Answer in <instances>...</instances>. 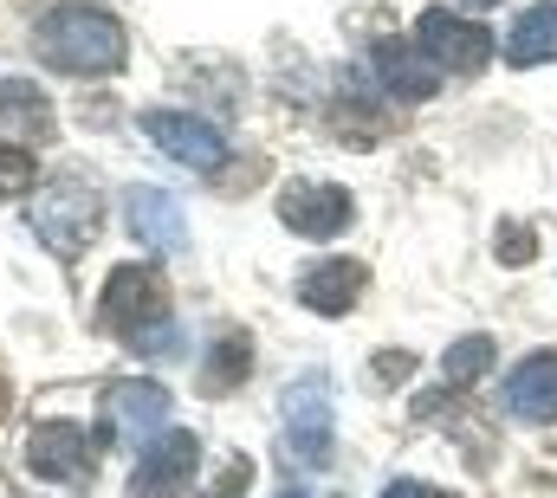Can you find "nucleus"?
I'll return each instance as SVG.
<instances>
[{"instance_id":"f257e3e1","label":"nucleus","mask_w":557,"mask_h":498,"mask_svg":"<svg viewBox=\"0 0 557 498\" xmlns=\"http://www.w3.org/2000/svg\"><path fill=\"white\" fill-rule=\"evenodd\" d=\"M33 52L72 78H111L131 59V33L117 13L85 7V0H59L33 20Z\"/></svg>"},{"instance_id":"f03ea898","label":"nucleus","mask_w":557,"mask_h":498,"mask_svg":"<svg viewBox=\"0 0 557 498\" xmlns=\"http://www.w3.org/2000/svg\"><path fill=\"white\" fill-rule=\"evenodd\" d=\"M104 324H111L124 344L149 350V357L182 344V331H175V318H169V285H162L156 265H117V272H111V285H104Z\"/></svg>"},{"instance_id":"7ed1b4c3","label":"nucleus","mask_w":557,"mask_h":498,"mask_svg":"<svg viewBox=\"0 0 557 498\" xmlns=\"http://www.w3.org/2000/svg\"><path fill=\"white\" fill-rule=\"evenodd\" d=\"M26 221H33V234L59 252V259H78V252L98 240V227H104V201H98V188L85 175H52L33 195Z\"/></svg>"},{"instance_id":"20e7f679","label":"nucleus","mask_w":557,"mask_h":498,"mask_svg":"<svg viewBox=\"0 0 557 498\" xmlns=\"http://www.w3.org/2000/svg\"><path fill=\"white\" fill-rule=\"evenodd\" d=\"M278 421H285V447H292L298 466H331V440H337V421H331V375H298V382H285Z\"/></svg>"},{"instance_id":"39448f33","label":"nucleus","mask_w":557,"mask_h":498,"mask_svg":"<svg viewBox=\"0 0 557 498\" xmlns=\"http://www.w3.org/2000/svg\"><path fill=\"white\" fill-rule=\"evenodd\" d=\"M26 466H33V480L85 486V480L98 473V447H91V434L72 427V421H39V427L26 434Z\"/></svg>"},{"instance_id":"423d86ee","label":"nucleus","mask_w":557,"mask_h":498,"mask_svg":"<svg viewBox=\"0 0 557 498\" xmlns=\"http://www.w3.org/2000/svg\"><path fill=\"white\" fill-rule=\"evenodd\" d=\"M201 466V440L188 427H162L149 447H137V466H131V498H175Z\"/></svg>"},{"instance_id":"0eeeda50","label":"nucleus","mask_w":557,"mask_h":498,"mask_svg":"<svg viewBox=\"0 0 557 498\" xmlns=\"http://www.w3.org/2000/svg\"><path fill=\"white\" fill-rule=\"evenodd\" d=\"M416 46L434 59V72H480L493 59V39L480 20H460L447 7H428L416 20Z\"/></svg>"},{"instance_id":"6e6552de","label":"nucleus","mask_w":557,"mask_h":498,"mask_svg":"<svg viewBox=\"0 0 557 498\" xmlns=\"http://www.w3.org/2000/svg\"><path fill=\"white\" fill-rule=\"evenodd\" d=\"M278 221L298 240H337L357 221V208H350V188H337V182H292L278 195Z\"/></svg>"},{"instance_id":"1a4fd4ad","label":"nucleus","mask_w":557,"mask_h":498,"mask_svg":"<svg viewBox=\"0 0 557 498\" xmlns=\"http://www.w3.org/2000/svg\"><path fill=\"white\" fill-rule=\"evenodd\" d=\"M104 421H111V440H124V447H149L162 427H169V388L162 382H111V395H104Z\"/></svg>"},{"instance_id":"9d476101","label":"nucleus","mask_w":557,"mask_h":498,"mask_svg":"<svg viewBox=\"0 0 557 498\" xmlns=\"http://www.w3.org/2000/svg\"><path fill=\"white\" fill-rule=\"evenodd\" d=\"M143 129H149V142H156L169 162H182V169H214V162L227 155V136L208 124V117H188V111H149Z\"/></svg>"},{"instance_id":"9b49d317","label":"nucleus","mask_w":557,"mask_h":498,"mask_svg":"<svg viewBox=\"0 0 557 498\" xmlns=\"http://www.w3.org/2000/svg\"><path fill=\"white\" fill-rule=\"evenodd\" d=\"M363 285H370V265H363V259L331 252V259H318V265H305V272H298V304H305V311H318V318H344V311H357Z\"/></svg>"},{"instance_id":"f8f14e48","label":"nucleus","mask_w":557,"mask_h":498,"mask_svg":"<svg viewBox=\"0 0 557 498\" xmlns=\"http://www.w3.org/2000/svg\"><path fill=\"white\" fill-rule=\"evenodd\" d=\"M370 65H376V78H383V91L389 98H403V104H428L434 98V59L421 52L416 39H376L370 46Z\"/></svg>"},{"instance_id":"ddd939ff","label":"nucleus","mask_w":557,"mask_h":498,"mask_svg":"<svg viewBox=\"0 0 557 498\" xmlns=\"http://www.w3.org/2000/svg\"><path fill=\"white\" fill-rule=\"evenodd\" d=\"M124 221L149 252H182L188 247V221H182V201L162 195V188H131L124 195Z\"/></svg>"},{"instance_id":"4468645a","label":"nucleus","mask_w":557,"mask_h":498,"mask_svg":"<svg viewBox=\"0 0 557 498\" xmlns=\"http://www.w3.org/2000/svg\"><path fill=\"white\" fill-rule=\"evenodd\" d=\"M506 408L519 421H557V350H539L506 375Z\"/></svg>"},{"instance_id":"2eb2a0df","label":"nucleus","mask_w":557,"mask_h":498,"mask_svg":"<svg viewBox=\"0 0 557 498\" xmlns=\"http://www.w3.org/2000/svg\"><path fill=\"white\" fill-rule=\"evenodd\" d=\"M506 65H557V0H539L506 33Z\"/></svg>"},{"instance_id":"dca6fc26","label":"nucleus","mask_w":557,"mask_h":498,"mask_svg":"<svg viewBox=\"0 0 557 498\" xmlns=\"http://www.w3.org/2000/svg\"><path fill=\"white\" fill-rule=\"evenodd\" d=\"M0 124L20 129V136H33V142H46V136H52V104H46V91L26 85V78H0Z\"/></svg>"},{"instance_id":"f3484780","label":"nucleus","mask_w":557,"mask_h":498,"mask_svg":"<svg viewBox=\"0 0 557 498\" xmlns=\"http://www.w3.org/2000/svg\"><path fill=\"white\" fill-rule=\"evenodd\" d=\"M253 375V344L234 331V337H221L214 350H208V363H201V388L208 395H227V388H240Z\"/></svg>"},{"instance_id":"a211bd4d","label":"nucleus","mask_w":557,"mask_h":498,"mask_svg":"<svg viewBox=\"0 0 557 498\" xmlns=\"http://www.w3.org/2000/svg\"><path fill=\"white\" fill-rule=\"evenodd\" d=\"M493 370V337H460L447 357H441V375L454 382V388H467V382H480V375Z\"/></svg>"},{"instance_id":"6ab92c4d","label":"nucleus","mask_w":557,"mask_h":498,"mask_svg":"<svg viewBox=\"0 0 557 498\" xmlns=\"http://www.w3.org/2000/svg\"><path fill=\"white\" fill-rule=\"evenodd\" d=\"M26 188H33V155L20 142H0V201H13Z\"/></svg>"},{"instance_id":"aec40b11","label":"nucleus","mask_w":557,"mask_h":498,"mask_svg":"<svg viewBox=\"0 0 557 498\" xmlns=\"http://www.w3.org/2000/svg\"><path fill=\"white\" fill-rule=\"evenodd\" d=\"M532 252H539V234H532V227H519V221L499 227V265H525Z\"/></svg>"},{"instance_id":"412c9836","label":"nucleus","mask_w":557,"mask_h":498,"mask_svg":"<svg viewBox=\"0 0 557 498\" xmlns=\"http://www.w3.org/2000/svg\"><path fill=\"white\" fill-rule=\"evenodd\" d=\"M247 486H253V460H240V453H234V460H227V473L208 486V498H247Z\"/></svg>"},{"instance_id":"4be33fe9","label":"nucleus","mask_w":557,"mask_h":498,"mask_svg":"<svg viewBox=\"0 0 557 498\" xmlns=\"http://www.w3.org/2000/svg\"><path fill=\"white\" fill-rule=\"evenodd\" d=\"M409 375H416V357H409V350L376 357V382H409Z\"/></svg>"},{"instance_id":"5701e85b","label":"nucleus","mask_w":557,"mask_h":498,"mask_svg":"<svg viewBox=\"0 0 557 498\" xmlns=\"http://www.w3.org/2000/svg\"><path fill=\"white\" fill-rule=\"evenodd\" d=\"M376 498H441V493H434V486H421V480H389Z\"/></svg>"},{"instance_id":"b1692460","label":"nucleus","mask_w":557,"mask_h":498,"mask_svg":"<svg viewBox=\"0 0 557 498\" xmlns=\"http://www.w3.org/2000/svg\"><path fill=\"white\" fill-rule=\"evenodd\" d=\"M7 408H13V388H7V375H0V414H7Z\"/></svg>"},{"instance_id":"393cba45","label":"nucleus","mask_w":557,"mask_h":498,"mask_svg":"<svg viewBox=\"0 0 557 498\" xmlns=\"http://www.w3.org/2000/svg\"><path fill=\"white\" fill-rule=\"evenodd\" d=\"M454 7H499V0H454Z\"/></svg>"},{"instance_id":"a878e982","label":"nucleus","mask_w":557,"mask_h":498,"mask_svg":"<svg viewBox=\"0 0 557 498\" xmlns=\"http://www.w3.org/2000/svg\"><path fill=\"white\" fill-rule=\"evenodd\" d=\"M278 498H305V493H298V486H285V493H278Z\"/></svg>"}]
</instances>
